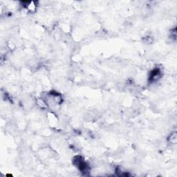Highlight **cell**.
<instances>
[{
    "instance_id": "6da1fadb",
    "label": "cell",
    "mask_w": 177,
    "mask_h": 177,
    "mask_svg": "<svg viewBox=\"0 0 177 177\" xmlns=\"http://www.w3.org/2000/svg\"><path fill=\"white\" fill-rule=\"evenodd\" d=\"M160 77V70L159 69H155L152 71L150 76V80L152 82H154L158 80Z\"/></svg>"
}]
</instances>
